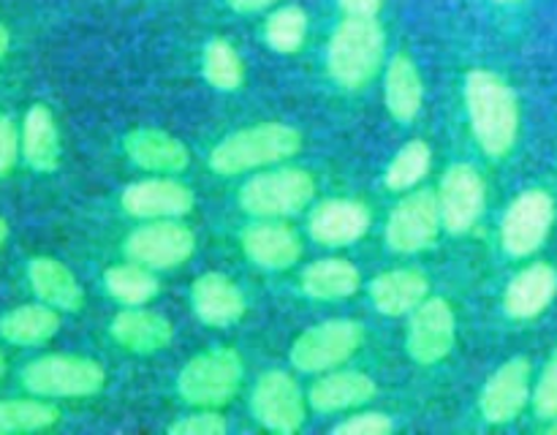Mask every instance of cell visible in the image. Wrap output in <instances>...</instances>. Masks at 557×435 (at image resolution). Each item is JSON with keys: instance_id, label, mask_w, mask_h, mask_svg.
Masks as SVG:
<instances>
[{"instance_id": "6da1fadb", "label": "cell", "mask_w": 557, "mask_h": 435, "mask_svg": "<svg viewBox=\"0 0 557 435\" xmlns=\"http://www.w3.org/2000/svg\"><path fill=\"white\" fill-rule=\"evenodd\" d=\"M466 107L473 139L490 158H506L520 134V101L504 76L476 69L466 76Z\"/></svg>"}, {"instance_id": "7a4b0ae2", "label": "cell", "mask_w": 557, "mask_h": 435, "mask_svg": "<svg viewBox=\"0 0 557 435\" xmlns=\"http://www.w3.org/2000/svg\"><path fill=\"white\" fill-rule=\"evenodd\" d=\"M302 150V134L286 123H256L218 141L210 152V169L221 177L256 172L288 161Z\"/></svg>"}, {"instance_id": "3957f363", "label": "cell", "mask_w": 557, "mask_h": 435, "mask_svg": "<svg viewBox=\"0 0 557 435\" xmlns=\"http://www.w3.org/2000/svg\"><path fill=\"white\" fill-rule=\"evenodd\" d=\"M386 38L375 16H346L326 47L330 76L346 90H362L384 65Z\"/></svg>"}, {"instance_id": "277c9868", "label": "cell", "mask_w": 557, "mask_h": 435, "mask_svg": "<svg viewBox=\"0 0 557 435\" xmlns=\"http://www.w3.org/2000/svg\"><path fill=\"white\" fill-rule=\"evenodd\" d=\"M245 362L237 348L218 346L196 353L177 375V391L194 408H223L243 386Z\"/></svg>"}, {"instance_id": "5b68a950", "label": "cell", "mask_w": 557, "mask_h": 435, "mask_svg": "<svg viewBox=\"0 0 557 435\" xmlns=\"http://www.w3.org/2000/svg\"><path fill=\"white\" fill-rule=\"evenodd\" d=\"M107 384V370L90 357L74 353H47L22 368V386L30 395L47 400H79L92 397Z\"/></svg>"}, {"instance_id": "8992f818", "label": "cell", "mask_w": 557, "mask_h": 435, "mask_svg": "<svg viewBox=\"0 0 557 435\" xmlns=\"http://www.w3.org/2000/svg\"><path fill=\"white\" fill-rule=\"evenodd\" d=\"M315 179L305 169H270L259 172L239 188V207L253 217H288L313 201Z\"/></svg>"}, {"instance_id": "52a82bcc", "label": "cell", "mask_w": 557, "mask_h": 435, "mask_svg": "<svg viewBox=\"0 0 557 435\" xmlns=\"http://www.w3.org/2000/svg\"><path fill=\"white\" fill-rule=\"evenodd\" d=\"M364 326L354 319H326L305 330L292 343V364L302 373L321 375L346 364L362 348Z\"/></svg>"}, {"instance_id": "ba28073f", "label": "cell", "mask_w": 557, "mask_h": 435, "mask_svg": "<svg viewBox=\"0 0 557 435\" xmlns=\"http://www.w3.org/2000/svg\"><path fill=\"white\" fill-rule=\"evenodd\" d=\"M123 253L156 272L177 270L196 253V234L180 217H158L125 237Z\"/></svg>"}, {"instance_id": "9c48e42d", "label": "cell", "mask_w": 557, "mask_h": 435, "mask_svg": "<svg viewBox=\"0 0 557 435\" xmlns=\"http://www.w3.org/2000/svg\"><path fill=\"white\" fill-rule=\"evenodd\" d=\"M555 199L549 190H522L500 221V245L515 259H528L547 243L555 223Z\"/></svg>"}, {"instance_id": "30bf717a", "label": "cell", "mask_w": 557, "mask_h": 435, "mask_svg": "<svg viewBox=\"0 0 557 435\" xmlns=\"http://www.w3.org/2000/svg\"><path fill=\"white\" fill-rule=\"evenodd\" d=\"M441 226H444V221H441L438 190H411L389 212V221L384 228L386 248L403 256L422 253L438 239Z\"/></svg>"}, {"instance_id": "8fae6325", "label": "cell", "mask_w": 557, "mask_h": 435, "mask_svg": "<svg viewBox=\"0 0 557 435\" xmlns=\"http://www.w3.org/2000/svg\"><path fill=\"white\" fill-rule=\"evenodd\" d=\"M250 411L264 430L277 435H294L302 430L308 417V402L302 389L286 370H267L253 386Z\"/></svg>"}, {"instance_id": "7c38bea8", "label": "cell", "mask_w": 557, "mask_h": 435, "mask_svg": "<svg viewBox=\"0 0 557 435\" xmlns=\"http://www.w3.org/2000/svg\"><path fill=\"white\" fill-rule=\"evenodd\" d=\"M457 343V319L444 297H428L411 310L406 332V351L417 364H438Z\"/></svg>"}, {"instance_id": "4fadbf2b", "label": "cell", "mask_w": 557, "mask_h": 435, "mask_svg": "<svg viewBox=\"0 0 557 435\" xmlns=\"http://www.w3.org/2000/svg\"><path fill=\"white\" fill-rule=\"evenodd\" d=\"M441 221L449 234H468L484 215L487 188L482 172L471 163H455L446 169L438 188Z\"/></svg>"}, {"instance_id": "5bb4252c", "label": "cell", "mask_w": 557, "mask_h": 435, "mask_svg": "<svg viewBox=\"0 0 557 435\" xmlns=\"http://www.w3.org/2000/svg\"><path fill=\"white\" fill-rule=\"evenodd\" d=\"M533 364L528 357H515L500 364L484 384L479 411L490 424H509L533 400Z\"/></svg>"}, {"instance_id": "9a60e30c", "label": "cell", "mask_w": 557, "mask_h": 435, "mask_svg": "<svg viewBox=\"0 0 557 435\" xmlns=\"http://www.w3.org/2000/svg\"><path fill=\"white\" fill-rule=\"evenodd\" d=\"M120 204L131 217L158 221V217H185L194 210V190L174 177H150L128 185Z\"/></svg>"}, {"instance_id": "2e32d148", "label": "cell", "mask_w": 557, "mask_h": 435, "mask_svg": "<svg viewBox=\"0 0 557 435\" xmlns=\"http://www.w3.org/2000/svg\"><path fill=\"white\" fill-rule=\"evenodd\" d=\"M239 245H243V253L248 256L250 264L261 266V270H292L302 259V239H299V234L288 223L275 221V217L250 223L248 228H243Z\"/></svg>"}, {"instance_id": "e0dca14e", "label": "cell", "mask_w": 557, "mask_h": 435, "mask_svg": "<svg viewBox=\"0 0 557 435\" xmlns=\"http://www.w3.org/2000/svg\"><path fill=\"white\" fill-rule=\"evenodd\" d=\"M190 308H194L196 319L215 330H226L243 321L245 310H248V299H245L243 288L223 272H205L190 286Z\"/></svg>"}, {"instance_id": "ac0fdd59", "label": "cell", "mask_w": 557, "mask_h": 435, "mask_svg": "<svg viewBox=\"0 0 557 435\" xmlns=\"http://www.w3.org/2000/svg\"><path fill=\"white\" fill-rule=\"evenodd\" d=\"M370 215L368 207L357 199H324L308 217L310 237L326 248H346L359 243L368 234Z\"/></svg>"}, {"instance_id": "d6986e66", "label": "cell", "mask_w": 557, "mask_h": 435, "mask_svg": "<svg viewBox=\"0 0 557 435\" xmlns=\"http://www.w3.org/2000/svg\"><path fill=\"white\" fill-rule=\"evenodd\" d=\"M123 150L134 166L150 174H180L188 169L190 152L177 136L161 128H134L123 139Z\"/></svg>"}, {"instance_id": "ffe728a7", "label": "cell", "mask_w": 557, "mask_h": 435, "mask_svg": "<svg viewBox=\"0 0 557 435\" xmlns=\"http://www.w3.org/2000/svg\"><path fill=\"white\" fill-rule=\"evenodd\" d=\"M557 297V270L547 261L528 264L517 272L504 291V310L517 321L542 315Z\"/></svg>"}, {"instance_id": "44dd1931", "label": "cell", "mask_w": 557, "mask_h": 435, "mask_svg": "<svg viewBox=\"0 0 557 435\" xmlns=\"http://www.w3.org/2000/svg\"><path fill=\"white\" fill-rule=\"evenodd\" d=\"M109 332H112L117 346H123L131 353H141V357L163 351L174 340L172 321L156 310L141 308V304L120 310L112 319Z\"/></svg>"}, {"instance_id": "7402d4cb", "label": "cell", "mask_w": 557, "mask_h": 435, "mask_svg": "<svg viewBox=\"0 0 557 435\" xmlns=\"http://www.w3.org/2000/svg\"><path fill=\"white\" fill-rule=\"evenodd\" d=\"M375 395L379 386L368 373L335 370V373H321V378L310 386L308 402L315 413H341L364 406Z\"/></svg>"}, {"instance_id": "603a6c76", "label": "cell", "mask_w": 557, "mask_h": 435, "mask_svg": "<svg viewBox=\"0 0 557 435\" xmlns=\"http://www.w3.org/2000/svg\"><path fill=\"white\" fill-rule=\"evenodd\" d=\"M27 281H30L33 294L41 302L52 304L60 313H79L85 308V291L74 272L63 261L52 256H36L27 264Z\"/></svg>"}, {"instance_id": "cb8c5ba5", "label": "cell", "mask_w": 557, "mask_h": 435, "mask_svg": "<svg viewBox=\"0 0 557 435\" xmlns=\"http://www.w3.org/2000/svg\"><path fill=\"white\" fill-rule=\"evenodd\" d=\"M430 297V281L419 270H389L370 281V299L384 315H411Z\"/></svg>"}, {"instance_id": "d4e9b609", "label": "cell", "mask_w": 557, "mask_h": 435, "mask_svg": "<svg viewBox=\"0 0 557 435\" xmlns=\"http://www.w3.org/2000/svg\"><path fill=\"white\" fill-rule=\"evenodd\" d=\"M384 103L386 112L397 120V123H413L422 112L424 103V82L419 74L417 63L408 54L397 52L389 60L384 79Z\"/></svg>"}, {"instance_id": "484cf974", "label": "cell", "mask_w": 557, "mask_h": 435, "mask_svg": "<svg viewBox=\"0 0 557 435\" xmlns=\"http://www.w3.org/2000/svg\"><path fill=\"white\" fill-rule=\"evenodd\" d=\"M22 158L33 172L52 174L60 166V134L52 112L33 103L22 120Z\"/></svg>"}, {"instance_id": "4316f807", "label": "cell", "mask_w": 557, "mask_h": 435, "mask_svg": "<svg viewBox=\"0 0 557 435\" xmlns=\"http://www.w3.org/2000/svg\"><path fill=\"white\" fill-rule=\"evenodd\" d=\"M299 286H302L305 297L319 299V302H335V299L354 297L362 286V275L351 261L330 256V259H319L305 266Z\"/></svg>"}, {"instance_id": "83f0119b", "label": "cell", "mask_w": 557, "mask_h": 435, "mask_svg": "<svg viewBox=\"0 0 557 435\" xmlns=\"http://www.w3.org/2000/svg\"><path fill=\"white\" fill-rule=\"evenodd\" d=\"M60 330V310L47 302L20 304L0 319V337L11 346H44Z\"/></svg>"}, {"instance_id": "f1b7e54d", "label": "cell", "mask_w": 557, "mask_h": 435, "mask_svg": "<svg viewBox=\"0 0 557 435\" xmlns=\"http://www.w3.org/2000/svg\"><path fill=\"white\" fill-rule=\"evenodd\" d=\"M103 286H107L109 297L117 299L125 308L152 302V299L158 297V291H161L156 270L131 259L123 261V264L109 266V270L103 272Z\"/></svg>"}, {"instance_id": "f546056e", "label": "cell", "mask_w": 557, "mask_h": 435, "mask_svg": "<svg viewBox=\"0 0 557 435\" xmlns=\"http://www.w3.org/2000/svg\"><path fill=\"white\" fill-rule=\"evenodd\" d=\"M60 422L58 406L47 402V397H16L0 400V435L38 433Z\"/></svg>"}, {"instance_id": "4dcf8cb0", "label": "cell", "mask_w": 557, "mask_h": 435, "mask_svg": "<svg viewBox=\"0 0 557 435\" xmlns=\"http://www.w3.org/2000/svg\"><path fill=\"white\" fill-rule=\"evenodd\" d=\"M201 71H205L207 85H212L221 92H234L245 82V65L237 49L226 38H212L205 47L201 58Z\"/></svg>"}, {"instance_id": "1f68e13d", "label": "cell", "mask_w": 557, "mask_h": 435, "mask_svg": "<svg viewBox=\"0 0 557 435\" xmlns=\"http://www.w3.org/2000/svg\"><path fill=\"white\" fill-rule=\"evenodd\" d=\"M430 147L428 141L411 139L408 145L400 147L392 163L386 166V188L389 190H413L424 179V174L430 172Z\"/></svg>"}, {"instance_id": "d6a6232c", "label": "cell", "mask_w": 557, "mask_h": 435, "mask_svg": "<svg viewBox=\"0 0 557 435\" xmlns=\"http://www.w3.org/2000/svg\"><path fill=\"white\" fill-rule=\"evenodd\" d=\"M264 38L275 52H299L305 38H308V14L299 5H283V9L272 11L264 25Z\"/></svg>"}, {"instance_id": "836d02e7", "label": "cell", "mask_w": 557, "mask_h": 435, "mask_svg": "<svg viewBox=\"0 0 557 435\" xmlns=\"http://www.w3.org/2000/svg\"><path fill=\"white\" fill-rule=\"evenodd\" d=\"M172 435H226L228 422L218 408H199L196 413H185L183 419L169 424Z\"/></svg>"}, {"instance_id": "e575fe53", "label": "cell", "mask_w": 557, "mask_h": 435, "mask_svg": "<svg viewBox=\"0 0 557 435\" xmlns=\"http://www.w3.org/2000/svg\"><path fill=\"white\" fill-rule=\"evenodd\" d=\"M533 408H536L539 419H555L557 417V348L549 357L547 368L542 370V378L533 386Z\"/></svg>"}, {"instance_id": "d590c367", "label": "cell", "mask_w": 557, "mask_h": 435, "mask_svg": "<svg viewBox=\"0 0 557 435\" xmlns=\"http://www.w3.org/2000/svg\"><path fill=\"white\" fill-rule=\"evenodd\" d=\"M395 430V422H392L386 413L381 411H362L354 413V417L343 419L341 424L332 427L335 435H389Z\"/></svg>"}, {"instance_id": "8d00e7d4", "label": "cell", "mask_w": 557, "mask_h": 435, "mask_svg": "<svg viewBox=\"0 0 557 435\" xmlns=\"http://www.w3.org/2000/svg\"><path fill=\"white\" fill-rule=\"evenodd\" d=\"M22 156V130L16 128L9 114H0V179L16 166V158Z\"/></svg>"}, {"instance_id": "74e56055", "label": "cell", "mask_w": 557, "mask_h": 435, "mask_svg": "<svg viewBox=\"0 0 557 435\" xmlns=\"http://www.w3.org/2000/svg\"><path fill=\"white\" fill-rule=\"evenodd\" d=\"M346 16H375L384 0H337Z\"/></svg>"}, {"instance_id": "f35d334b", "label": "cell", "mask_w": 557, "mask_h": 435, "mask_svg": "<svg viewBox=\"0 0 557 435\" xmlns=\"http://www.w3.org/2000/svg\"><path fill=\"white\" fill-rule=\"evenodd\" d=\"M228 9L237 11V14H259V11L270 9L277 0H226Z\"/></svg>"}, {"instance_id": "ab89813d", "label": "cell", "mask_w": 557, "mask_h": 435, "mask_svg": "<svg viewBox=\"0 0 557 435\" xmlns=\"http://www.w3.org/2000/svg\"><path fill=\"white\" fill-rule=\"evenodd\" d=\"M9 47H11V33H9V27L0 22V63H3V58L9 54Z\"/></svg>"}, {"instance_id": "60d3db41", "label": "cell", "mask_w": 557, "mask_h": 435, "mask_svg": "<svg viewBox=\"0 0 557 435\" xmlns=\"http://www.w3.org/2000/svg\"><path fill=\"white\" fill-rule=\"evenodd\" d=\"M5 237H9V223H5L3 217H0V248H3Z\"/></svg>"}, {"instance_id": "b9f144b4", "label": "cell", "mask_w": 557, "mask_h": 435, "mask_svg": "<svg viewBox=\"0 0 557 435\" xmlns=\"http://www.w3.org/2000/svg\"><path fill=\"white\" fill-rule=\"evenodd\" d=\"M547 433L557 435V417H555V419H549V427H547Z\"/></svg>"}, {"instance_id": "7bdbcfd3", "label": "cell", "mask_w": 557, "mask_h": 435, "mask_svg": "<svg viewBox=\"0 0 557 435\" xmlns=\"http://www.w3.org/2000/svg\"><path fill=\"white\" fill-rule=\"evenodd\" d=\"M5 375V357H3V351H0V378H3Z\"/></svg>"}, {"instance_id": "ee69618b", "label": "cell", "mask_w": 557, "mask_h": 435, "mask_svg": "<svg viewBox=\"0 0 557 435\" xmlns=\"http://www.w3.org/2000/svg\"><path fill=\"white\" fill-rule=\"evenodd\" d=\"M495 3H515V0H495Z\"/></svg>"}]
</instances>
